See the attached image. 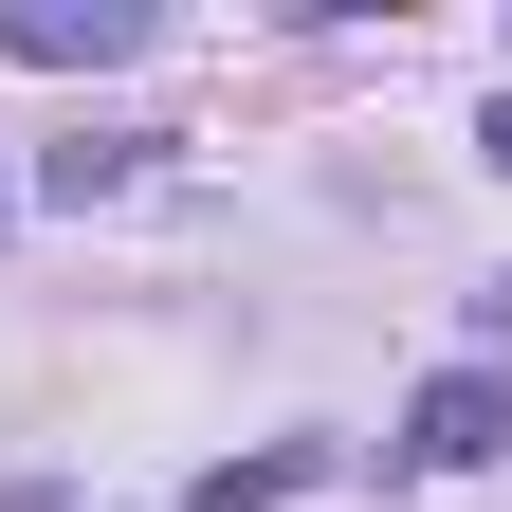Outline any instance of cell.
Masks as SVG:
<instances>
[{
    "mask_svg": "<svg viewBox=\"0 0 512 512\" xmlns=\"http://www.w3.org/2000/svg\"><path fill=\"white\" fill-rule=\"evenodd\" d=\"M476 165H512V92H494V110H476Z\"/></svg>",
    "mask_w": 512,
    "mask_h": 512,
    "instance_id": "obj_6",
    "label": "cell"
},
{
    "mask_svg": "<svg viewBox=\"0 0 512 512\" xmlns=\"http://www.w3.org/2000/svg\"><path fill=\"white\" fill-rule=\"evenodd\" d=\"M165 19L147 0H0V55L19 74H110V55H147Z\"/></svg>",
    "mask_w": 512,
    "mask_h": 512,
    "instance_id": "obj_1",
    "label": "cell"
},
{
    "mask_svg": "<svg viewBox=\"0 0 512 512\" xmlns=\"http://www.w3.org/2000/svg\"><path fill=\"white\" fill-rule=\"evenodd\" d=\"M458 330H476V366L512 348V275H476V293H458Z\"/></svg>",
    "mask_w": 512,
    "mask_h": 512,
    "instance_id": "obj_5",
    "label": "cell"
},
{
    "mask_svg": "<svg viewBox=\"0 0 512 512\" xmlns=\"http://www.w3.org/2000/svg\"><path fill=\"white\" fill-rule=\"evenodd\" d=\"M403 458H421V476H476V458H512V384H494V366H439L421 403H403Z\"/></svg>",
    "mask_w": 512,
    "mask_h": 512,
    "instance_id": "obj_2",
    "label": "cell"
},
{
    "mask_svg": "<svg viewBox=\"0 0 512 512\" xmlns=\"http://www.w3.org/2000/svg\"><path fill=\"white\" fill-rule=\"evenodd\" d=\"M0 220H19V183H0Z\"/></svg>",
    "mask_w": 512,
    "mask_h": 512,
    "instance_id": "obj_7",
    "label": "cell"
},
{
    "mask_svg": "<svg viewBox=\"0 0 512 512\" xmlns=\"http://www.w3.org/2000/svg\"><path fill=\"white\" fill-rule=\"evenodd\" d=\"M311 476H330V439H275V458H220V476H202V512H293Z\"/></svg>",
    "mask_w": 512,
    "mask_h": 512,
    "instance_id": "obj_4",
    "label": "cell"
},
{
    "mask_svg": "<svg viewBox=\"0 0 512 512\" xmlns=\"http://www.w3.org/2000/svg\"><path fill=\"white\" fill-rule=\"evenodd\" d=\"M147 147H165V128H74V147H37V202H128V183H147Z\"/></svg>",
    "mask_w": 512,
    "mask_h": 512,
    "instance_id": "obj_3",
    "label": "cell"
}]
</instances>
